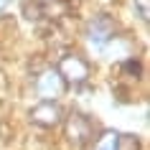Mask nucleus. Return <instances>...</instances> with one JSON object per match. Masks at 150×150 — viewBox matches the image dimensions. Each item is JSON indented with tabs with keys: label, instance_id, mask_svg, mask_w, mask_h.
Returning a JSON list of instances; mask_svg holds the SVG:
<instances>
[{
	"label": "nucleus",
	"instance_id": "6",
	"mask_svg": "<svg viewBox=\"0 0 150 150\" xmlns=\"http://www.w3.org/2000/svg\"><path fill=\"white\" fill-rule=\"evenodd\" d=\"M41 5V23L48 21V23H59L61 18L69 16L71 3L69 0H38Z\"/></svg>",
	"mask_w": 150,
	"mask_h": 150
},
{
	"label": "nucleus",
	"instance_id": "5",
	"mask_svg": "<svg viewBox=\"0 0 150 150\" xmlns=\"http://www.w3.org/2000/svg\"><path fill=\"white\" fill-rule=\"evenodd\" d=\"M36 92H38L41 99L56 102V99L66 92V84H64L61 76L56 74V69H46V71H41L38 76H36Z\"/></svg>",
	"mask_w": 150,
	"mask_h": 150
},
{
	"label": "nucleus",
	"instance_id": "9",
	"mask_svg": "<svg viewBox=\"0 0 150 150\" xmlns=\"http://www.w3.org/2000/svg\"><path fill=\"white\" fill-rule=\"evenodd\" d=\"M115 145H117V132L115 130H104L102 137L97 140L94 150H115Z\"/></svg>",
	"mask_w": 150,
	"mask_h": 150
},
{
	"label": "nucleus",
	"instance_id": "10",
	"mask_svg": "<svg viewBox=\"0 0 150 150\" xmlns=\"http://www.w3.org/2000/svg\"><path fill=\"white\" fill-rule=\"evenodd\" d=\"M23 16L28 18V21H33V23H41V5H38V0H25L23 3Z\"/></svg>",
	"mask_w": 150,
	"mask_h": 150
},
{
	"label": "nucleus",
	"instance_id": "11",
	"mask_svg": "<svg viewBox=\"0 0 150 150\" xmlns=\"http://www.w3.org/2000/svg\"><path fill=\"white\" fill-rule=\"evenodd\" d=\"M132 5H135V10H137V16H140L142 21H148V16H150L148 0H132Z\"/></svg>",
	"mask_w": 150,
	"mask_h": 150
},
{
	"label": "nucleus",
	"instance_id": "8",
	"mask_svg": "<svg viewBox=\"0 0 150 150\" xmlns=\"http://www.w3.org/2000/svg\"><path fill=\"white\" fill-rule=\"evenodd\" d=\"M115 150H140V137L132 135V132H117Z\"/></svg>",
	"mask_w": 150,
	"mask_h": 150
},
{
	"label": "nucleus",
	"instance_id": "12",
	"mask_svg": "<svg viewBox=\"0 0 150 150\" xmlns=\"http://www.w3.org/2000/svg\"><path fill=\"white\" fill-rule=\"evenodd\" d=\"M8 3H10V0H0V13H3V10L8 8Z\"/></svg>",
	"mask_w": 150,
	"mask_h": 150
},
{
	"label": "nucleus",
	"instance_id": "7",
	"mask_svg": "<svg viewBox=\"0 0 150 150\" xmlns=\"http://www.w3.org/2000/svg\"><path fill=\"white\" fill-rule=\"evenodd\" d=\"M120 71H122V76L137 81L140 74H142V66H140V61H137L135 56H130V59H122V61H120Z\"/></svg>",
	"mask_w": 150,
	"mask_h": 150
},
{
	"label": "nucleus",
	"instance_id": "1",
	"mask_svg": "<svg viewBox=\"0 0 150 150\" xmlns=\"http://www.w3.org/2000/svg\"><path fill=\"white\" fill-rule=\"evenodd\" d=\"M56 74L61 76L66 87H84L92 76V64L79 54H64L56 64Z\"/></svg>",
	"mask_w": 150,
	"mask_h": 150
},
{
	"label": "nucleus",
	"instance_id": "3",
	"mask_svg": "<svg viewBox=\"0 0 150 150\" xmlns=\"http://www.w3.org/2000/svg\"><path fill=\"white\" fill-rule=\"evenodd\" d=\"M87 38H89V43H92V46L104 48L110 41L117 38V23H115V18L107 16V13L94 16V18L87 23Z\"/></svg>",
	"mask_w": 150,
	"mask_h": 150
},
{
	"label": "nucleus",
	"instance_id": "2",
	"mask_svg": "<svg viewBox=\"0 0 150 150\" xmlns=\"http://www.w3.org/2000/svg\"><path fill=\"white\" fill-rule=\"evenodd\" d=\"M64 135L74 148H87L94 142V122L84 112H69L64 117Z\"/></svg>",
	"mask_w": 150,
	"mask_h": 150
},
{
	"label": "nucleus",
	"instance_id": "4",
	"mask_svg": "<svg viewBox=\"0 0 150 150\" xmlns=\"http://www.w3.org/2000/svg\"><path fill=\"white\" fill-rule=\"evenodd\" d=\"M28 117H31L33 125L43 127V130H51V127H59L64 122V110H61L59 102H46V99H41L36 107H31Z\"/></svg>",
	"mask_w": 150,
	"mask_h": 150
}]
</instances>
